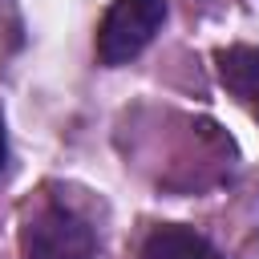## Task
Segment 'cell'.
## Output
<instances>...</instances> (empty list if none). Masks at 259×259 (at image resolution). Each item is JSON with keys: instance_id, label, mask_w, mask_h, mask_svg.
Returning <instances> with one entry per match:
<instances>
[{"instance_id": "277c9868", "label": "cell", "mask_w": 259, "mask_h": 259, "mask_svg": "<svg viewBox=\"0 0 259 259\" xmlns=\"http://www.w3.org/2000/svg\"><path fill=\"white\" fill-rule=\"evenodd\" d=\"M142 259H223V251L198 235L194 227H182V223H162L146 235L142 243Z\"/></svg>"}, {"instance_id": "6da1fadb", "label": "cell", "mask_w": 259, "mask_h": 259, "mask_svg": "<svg viewBox=\"0 0 259 259\" xmlns=\"http://www.w3.org/2000/svg\"><path fill=\"white\" fill-rule=\"evenodd\" d=\"M166 24V0H113L97 24V61L130 65Z\"/></svg>"}, {"instance_id": "5b68a950", "label": "cell", "mask_w": 259, "mask_h": 259, "mask_svg": "<svg viewBox=\"0 0 259 259\" xmlns=\"http://www.w3.org/2000/svg\"><path fill=\"white\" fill-rule=\"evenodd\" d=\"M4 158H8V138H4V121H0V170H4Z\"/></svg>"}, {"instance_id": "3957f363", "label": "cell", "mask_w": 259, "mask_h": 259, "mask_svg": "<svg viewBox=\"0 0 259 259\" xmlns=\"http://www.w3.org/2000/svg\"><path fill=\"white\" fill-rule=\"evenodd\" d=\"M214 65H219L223 89L259 121V49H251V45L219 49L214 53Z\"/></svg>"}, {"instance_id": "7a4b0ae2", "label": "cell", "mask_w": 259, "mask_h": 259, "mask_svg": "<svg viewBox=\"0 0 259 259\" xmlns=\"http://www.w3.org/2000/svg\"><path fill=\"white\" fill-rule=\"evenodd\" d=\"M24 259H93V231L69 206H45L24 227Z\"/></svg>"}]
</instances>
